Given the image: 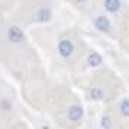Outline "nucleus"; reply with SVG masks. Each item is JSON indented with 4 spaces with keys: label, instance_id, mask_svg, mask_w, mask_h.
<instances>
[{
    "label": "nucleus",
    "instance_id": "obj_1",
    "mask_svg": "<svg viewBox=\"0 0 129 129\" xmlns=\"http://www.w3.org/2000/svg\"><path fill=\"white\" fill-rule=\"evenodd\" d=\"M106 6H107L109 10L115 12V10H117V7H119V2L117 0H107L106 2Z\"/></svg>",
    "mask_w": 129,
    "mask_h": 129
},
{
    "label": "nucleus",
    "instance_id": "obj_2",
    "mask_svg": "<svg viewBox=\"0 0 129 129\" xmlns=\"http://www.w3.org/2000/svg\"><path fill=\"white\" fill-rule=\"evenodd\" d=\"M122 110H123L125 115H128V116H129V100H126V102L122 105Z\"/></svg>",
    "mask_w": 129,
    "mask_h": 129
}]
</instances>
